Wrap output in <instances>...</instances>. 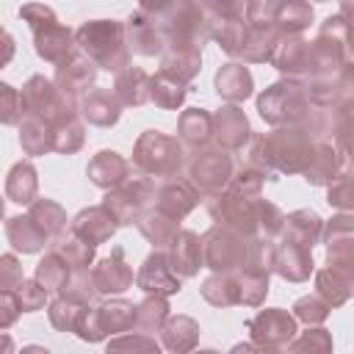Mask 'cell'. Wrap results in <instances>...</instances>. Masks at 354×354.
Returning a JSON list of instances; mask_svg holds the SVG:
<instances>
[{
	"label": "cell",
	"mask_w": 354,
	"mask_h": 354,
	"mask_svg": "<svg viewBox=\"0 0 354 354\" xmlns=\"http://www.w3.org/2000/svg\"><path fill=\"white\" fill-rule=\"evenodd\" d=\"M25 19H30V25L36 28L39 55H44L47 61H61V58L69 55V30L55 22L53 11H47L44 19H36V17H25Z\"/></svg>",
	"instance_id": "7a4b0ae2"
},
{
	"label": "cell",
	"mask_w": 354,
	"mask_h": 354,
	"mask_svg": "<svg viewBox=\"0 0 354 354\" xmlns=\"http://www.w3.org/2000/svg\"><path fill=\"white\" fill-rule=\"evenodd\" d=\"M277 11H279L282 28H288V30H299V28H304V25L313 19V8H310L307 3H301V0H288V3L279 6Z\"/></svg>",
	"instance_id": "83f0119b"
},
{
	"label": "cell",
	"mask_w": 354,
	"mask_h": 354,
	"mask_svg": "<svg viewBox=\"0 0 354 354\" xmlns=\"http://www.w3.org/2000/svg\"><path fill=\"white\" fill-rule=\"evenodd\" d=\"M329 202H335L340 207H348V180H340V185L329 188Z\"/></svg>",
	"instance_id": "f35d334b"
},
{
	"label": "cell",
	"mask_w": 354,
	"mask_h": 354,
	"mask_svg": "<svg viewBox=\"0 0 354 354\" xmlns=\"http://www.w3.org/2000/svg\"><path fill=\"white\" fill-rule=\"evenodd\" d=\"M75 232L86 241V243H100L113 232V216L108 207H91L83 210L75 218Z\"/></svg>",
	"instance_id": "52a82bcc"
},
{
	"label": "cell",
	"mask_w": 354,
	"mask_h": 354,
	"mask_svg": "<svg viewBox=\"0 0 354 354\" xmlns=\"http://www.w3.org/2000/svg\"><path fill=\"white\" fill-rule=\"evenodd\" d=\"M0 346H3V348H11V340H8V337H3V340H0Z\"/></svg>",
	"instance_id": "b9f144b4"
},
{
	"label": "cell",
	"mask_w": 354,
	"mask_h": 354,
	"mask_svg": "<svg viewBox=\"0 0 354 354\" xmlns=\"http://www.w3.org/2000/svg\"><path fill=\"white\" fill-rule=\"evenodd\" d=\"M108 348H158L152 340H138V337H127V340H113Z\"/></svg>",
	"instance_id": "ab89813d"
},
{
	"label": "cell",
	"mask_w": 354,
	"mask_h": 354,
	"mask_svg": "<svg viewBox=\"0 0 354 354\" xmlns=\"http://www.w3.org/2000/svg\"><path fill=\"white\" fill-rule=\"evenodd\" d=\"M11 55H14V41H11V36L0 28V66H3Z\"/></svg>",
	"instance_id": "60d3db41"
},
{
	"label": "cell",
	"mask_w": 354,
	"mask_h": 354,
	"mask_svg": "<svg viewBox=\"0 0 354 354\" xmlns=\"http://www.w3.org/2000/svg\"><path fill=\"white\" fill-rule=\"evenodd\" d=\"M94 279V290H102V293H116V290H124L133 279V271L127 268V263L122 260V249L113 252V257H105L100 263V268L91 274Z\"/></svg>",
	"instance_id": "5b68a950"
},
{
	"label": "cell",
	"mask_w": 354,
	"mask_h": 354,
	"mask_svg": "<svg viewBox=\"0 0 354 354\" xmlns=\"http://www.w3.org/2000/svg\"><path fill=\"white\" fill-rule=\"evenodd\" d=\"M44 299H47V288L41 285V282H19L17 285V301H19V310H25V313H33V310H39L41 304H44Z\"/></svg>",
	"instance_id": "4dcf8cb0"
},
{
	"label": "cell",
	"mask_w": 354,
	"mask_h": 354,
	"mask_svg": "<svg viewBox=\"0 0 354 354\" xmlns=\"http://www.w3.org/2000/svg\"><path fill=\"white\" fill-rule=\"evenodd\" d=\"M301 94L299 86H288V83H277L271 86L263 97H260V113L268 122H285L288 111H293V116H299L301 111Z\"/></svg>",
	"instance_id": "3957f363"
},
{
	"label": "cell",
	"mask_w": 354,
	"mask_h": 354,
	"mask_svg": "<svg viewBox=\"0 0 354 354\" xmlns=\"http://www.w3.org/2000/svg\"><path fill=\"white\" fill-rule=\"evenodd\" d=\"M199 254H202V241L194 232H180L174 238V257H171V268L180 274H194L199 266Z\"/></svg>",
	"instance_id": "8fae6325"
},
{
	"label": "cell",
	"mask_w": 354,
	"mask_h": 354,
	"mask_svg": "<svg viewBox=\"0 0 354 354\" xmlns=\"http://www.w3.org/2000/svg\"><path fill=\"white\" fill-rule=\"evenodd\" d=\"M326 313H329V304L321 301V296H304V299L296 301V315L304 318V321H310V324L313 321H324Z\"/></svg>",
	"instance_id": "1f68e13d"
},
{
	"label": "cell",
	"mask_w": 354,
	"mask_h": 354,
	"mask_svg": "<svg viewBox=\"0 0 354 354\" xmlns=\"http://www.w3.org/2000/svg\"><path fill=\"white\" fill-rule=\"evenodd\" d=\"M64 66H66V64H64ZM91 75H94V69H91V64H86V61H72L66 69H61V77H66V88L72 86V80H80V83L91 80Z\"/></svg>",
	"instance_id": "d590c367"
},
{
	"label": "cell",
	"mask_w": 354,
	"mask_h": 354,
	"mask_svg": "<svg viewBox=\"0 0 354 354\" xmlns=\"http://www.w3.org/2000/svg\"><path fill=\"white\" fill-rule=\"evenodd\" d=\"M124 169H127V163L116 152H100L88 166V177L97 185H113L124 177Z\"/></svg>",
	"instance_id": "4fadbf2b"
},
{
	"label": "cell",
	"mask_w": 354,
	"mask_h": 354,
	"mask_svg": "<svg viewBox=\"0 0 354 354\" xmlns=\"http://www.w3.org/2000/svg\"><path fill=\"white\" fill-rule=\"evenodd\" d=\"M274 266L279 268L282 277L288 279H304L313 268V260H310V249L307 246H299V243H288L279 249Z\"/></svg>",
	"instance_id": "30bf717a"
},
{
	"label": "cell",
	"mask_w": 354,
	"mask_h": 354,
	"mask_svg": "<svg viewBox=\"0 0 354 354\" xmlns=\"http://www.w3.org/2000/svg\"><path fill=\"white\" fill-rule=\"evenodd\" d=\"M183 94H185V91L180 88V83H177L174 77H169L166 72H160V75L152 80V97H155L158 105L174 108V105L183 102Z\"/></svg>",
	"instance_id": "4316f807"
},
{
	"label": "cell",
	"mask_w": 354,
	"mask_h": 354,
	"mask_svg": "<svg viewBox=\"0 0 354 354\" xmlns=\"http://www.w3.org/2000/svg\"><path fill=\"white\" fill-rule=\"evenodd\" d=\"M288 224V232H290V241L288 243H299V246H313L315 243V238H318V232H321V218L315 216V213H310V210H299V213H293L290 218H285Z\"/></svg>",
	"instance_id": "7c38bea8"
},
{
	"label": "cell",
	"mask_w": 354,
	"mask_h": 354,
	"mask_svg": "<svg viewBox=\"0 0 354 354\" xmlns=\"http://www.w3.org/2000/svg\"><path fill=\"white\" fill-rule=\"evenodd\" d=\"M8 194L14 196V202H30V196L36 194V171L30 163H17L8 174Z\"/></svg>",
	"instance_id": "ac0fdd59"
},
{
	"label": "cell",
	"mask_w": 354,
	"mask_h": 354,
	"mask_svg": "<svg viewBox=\"0 0 354 354\" xmlns=\"http://www.w3.org/2000/svg\"><path fill=\"white\" fill-rule=\"evenodd\" d=\"M180 133H183V138L191 141V144H205L207 136H210V116H207L205 111H199V108L183 113V119H180Z\"/></svg>",
	"instance_id": "d4e9b609"
},
{
	"label": "cell",
	"mask_w": 354,
	"mask_h": 354,
	"mask_svg": "<svg viewBox=\"0 0 354 354\" xmlns=\"http://www.w3.org/2000/svg\"><path fill=\"white\" fill-rule=\"evenodd\" d=\"M166 315H169V304H166L163 299H147V301H141L138 310H136V318H138V324H141L144 329L160 326Z\"/></svg>",
	"instance_id": "f546056e"
},
{
	"label": "cell",
	"mask_w": 354,
	"mask_h": 354,
	"mask_svg": "<svg viewBox=\"0 0 354 354\" xmlns=\"http://www.w3.org/2000/svg\"><path fill=\"white\" fill-rule=\"evenodd\" d=\"M19 105L22 100L17 97V91L6 83H0V122H14L19 116Z\"/></svg>",
	"instance_id": "836d02e7"
},
{
	"label": "cell",
	"mask_w": 354,
	"mask_h": 354,
	"mask_svg": "<svg viewBox=\"0 0 354 354\" xmlns=\"http://www.w3.org/2000/svg\"><path fill=\"white\" fill-rule=\"evenodd\" d=\"M274 64H277L279 69H301V64H310V44L301 41V39L277 44Z\"/></svg>",
	"instance_id": "7402d4cb"
},
{
	"label": "cell",
	"mask_w": 354,
	"mask_h": 354,
	"mask_svg": "<svg viewBox=\"0 0 354 354\" xmlns=\"http://www.w3.org/2000/svg\"><path fill=\"white\" fill-rule=\"evenodd\" d=\"M0 216H3V202H0Z\"/></svg>",
	"instance_id": "7bdbcfd3"
},
{
	"label": "cell",
	"mask_w": 354,
	"mask_h": 354,
	"mask_svg": "<svg viewBox=\"0 0 354 354\" xmlns=\"http://www.w3.org/2000/svg\"><path fill=\"white\" fill-rule=\"evenodd\" d=\"M169 260L163 257V254H152L147 263H144V268H141V274H138V285L144 288V290H160V293H177L180 290V279H174L171 274H169Z\"/></svg>",
	"instance_id": "ba28073f"
},
{
	"label": "cell",
	"mask_w": 354,
	"mask_h": 354,
	"mask_svg": "<svg viewBox=\"0 0 354 354\" xmlns=\"http://www.w3.org/2000/svg\"><path fill=\"white\" fill-rule=\"evenodd\" d=\"M30 218L36 221V227L44 232V235H53V232H61L66 227V218H64V210L55 205V202H39L33 205L30 210Z\"/></svg>",
	"instance_id": "cb8c5ba5"
},
{
	"label": "cell",
	"mask_w": 354,
	"mask_h": 354,
	"mask_svg": "<svg viewBox=\"0 0 354 354\" xmlns=\"http://www.w3.org/2000/svg\"><path fill=\"white\" fill-rule=\"evenodd\" d=\"M17 315H19V301H17V296L0 293V329L11 326V324L17 321Z\"/></svg>",
	"instance_id": "8d00e7d4"
},
{
	"label": "cell",
	"mask_w": 354,
	"mask_h": 354,
	"mask_svg": "<svg viewBox=\"0 0 354 354\" xmlns=\"http://www.w3.org/2000/svg\"><path fill=\"white\" fill-rule=\"evenodd\" d=\"M196 332H199L196 324H194L191 318L180 315V318H171V321H169L163 337H166V346H169V348L185 351V348H191V346L196 343Z\"/></svg>",
	"instance_id": "ffe728a7"
},
{
	"label": "cell",
	"mask_w": 354,
	"mask_h": 354,
	"mask_svg": "<svg viewBox=\"0 0 354 354\" xmlns=\"http://www.w3.org/2000/svg\"><path fill=\"white\" fill-rule=\"evenodd\" d=\"M8 238L14 241L17 249L22 252H36L44 241V232L33 224V218H11L8 224Z\"/></svg>",
	"instance_id": "d6986e66"
},
{
	"label": "cell",
	"mask_w": 354,
	"mask_h": 354,
	"mask_svg": "<svg viewBox=\"0 0 354 354\" xmlns=\"http://www.w3.org/2000/svg\"><path fill=\"white\" fill-rule=\"evenodd\" d=\"M83 315H86V310H80V301L72 299V296H69V299H58V301H53V307H50V318H53V324H55L58 329H72V332H77Z\"/></svg>",
	"instance_id": "44dd1931"
},
{
	"label": "cell",
	"mask_w": 354,
	"mask_h": 354,
	"mask_svg": "<svg viewBox=\"0 0 354 354\" xmlns=\"http://www.w3.org/2000/svg\"><path fill=\"white\" fill-rule=\"evenodd\" d=\"M216 122H218V138L227 144V147H241V141L246 138V119H243V113L238 111V108H224L218 116H216Z\"/></svg>",
	"instance_id": "2e32d148"
},
{
	"label": "cell",
	"mask_w": 354,
	"mask_h": 354,
	"mask_svg": "<svg viewBox=\"0 0 354 354\" xmlns=\"http://www.w3.org/2000/svg\"><path fill=\"white\" fill-rule=\"evenodd\" d=\"M69 263L61 257V254H50L39 263V282L47 288V290H55V288H66V279H69Z\"/></svg>",
	"instance_id": "603a6c76"
},
{
	"label": "cell",
	"mask_w": 354,
	"mask_h": 354,
	"mask_svg": "<svg viewBox=\"0 0 354 354\" xmlns=\"http://www.w3.org/2000/svg\"><path fill=\"white\" fill-rule=\"evenodd\" d=\"M301 346H310V348H324V351H326V348L332 346V340L326 337V332H324V329H313V332H310L304 340H296V343H293V348H301Z\"/></svg>",
	"instance_id": "74e56055"
},
{
	"label": "cell",
	"mask_w": 354,
	"mask_h": 354,
	"mask_svg": "<svg viewBox=\"0 0 354 354\" xmlns=\"http://www.w3.org/2000/svg\"><path fill=\"white\" fill-rule=\"evenodd\" d=\"M191 174L202 188H218L230 174V160L224 152H207V155L196 158Z\"/></svg>",
	"instance_id": "9c48e42d"
},
{
	"label": "cell",
	"mask_w": 354,
	"mask_h": 354,
	"mask_svg": "<svg viewBox=\"0 0 354 354\" xmlns=\"http://www.w3.org/2000/svg\"><path fill=\"white\" fill-rule=\"evenodd\" d=\"M171 144H177V141H171V138H166V136H160V133H147V136L138 138L136 160H138L147 171L166 174V171H171V169L180 166V152H166V155H163V149H169Z\"/></svg>",
	"instance_id": "6da1fadb"
},
{
	"label": "cell",
	"mask_w": 354,
	"mask_h": 354,
	"mask_svg": "<svg viewBox=\"0 0 354 354\" xmlns=\"http://www.w3.org/2000/svg\"><path fill=\"white\" fill-rule=\"evenodd\" d=\"M64 260L72 263V266H88L91 260V246L86 241H72L66 249H64Z\"/></svg>",
	"instance_id": "e575fe53"
},
{
	"label": "cell",
	"mask_w": 354,
	"mask_h": 354,
	"mask_svg": "<svg viewBox=\"0 0 354 354\" xmlns=\"http://www.w3.org/2000/svg\"><path fill=\"white\" fill-rule=\"evenodd\" d=\"M19 282H22V268H19L17 257L3 254L0 257V290H11Z\"/></svg>",
	"instance_id": "d6a6232c"
},
{
	"label": "cell",
	"mask_w": 354,
	"mask_h": 354,
	"mask_svg": "<svg viewBox=\"0 0 354 354\" xmlns=\"http://www.w3.org/2000/svg\"><path fill=\"white\" fill-rule=\"evenodd\" d=\"M22 102L30 108V111H50L47 116H53V108L58 102V94L53 88V83H47L44 77H30V83L25 86L22 91Z\"/></svg>",
	"instance_id": "9a60e30c"
},
{
	"label": "cell",
	"mask_w": 354,
	"mask_h": 354,
	"mask_svg": "<svg viewBox=\"0 0 354 354\" xmlns=\"http://www.w3.org/2000/svg\"><path fill=\"white\" fill-rule=\"evenodd\" d=\"M116 94L124 105H141L147 100V75L141 69H127L116 80Z\"/></svg>",
	"instance_id": "e0dca14e"
},
{
	"label": "cell",
	"mask_w": 354,
	"mask_h": 354,
	"mask_svg": "<svg viewBox=\"0 0 354 354\" xmlns=\"http://www.w3.org/2000/svg\"><path fill=\"white\" fill-rule=\"evenodd\" d=\"M83 108H86L88 122H94V124H111V122H116V116H119L113 100H111L105 91H94V94H88Z\"/></svg>",
	"instance_id": "484cf974"
},
{
	"label": "cell",
	"mask_w": 354,
	"mask_h": 354,
	"mask_svg": "<svg viewBox=\"0 0 354 354\" xmlns=\"http://www.w3.org/2000/svg\"><path fill=\"white\" fill-rule=\"evenodd\" d=\"M216 86H218V94H224L227 100H243L249 91H252V77L243 66H227L218 72L216 77Z\"/></svg>",
	"instance_id": "5bb4252c"
},
{
	"label": "cell",
	"mask_w": 354,
	"mask_h": 354,
	"mask_svg": "<svg viewBox=\"0 0 354 354\" xmlns=\"http://www.w3.org/2000/svg\"><path fill=\"white\" fill-rule=\"evenodd\" d=\"M47 133H50V130H47V124H44L41 119H36V116L28 119L25 127H22V136H19V138H22V147H25L30 155H33V152H41V149H47V147H53V141L47 138Z\"/></svg>",
	"instance_id": "f1b7e54d"
},
{
	"label": "cell",
	"mask_w": 354,
	"mask_h": 354,
	"mask_svg": "<svg viewBox=\"0 0 354 354\" xmlns=\"http://www.w3.org/2000/svg\"><path fill=\"white\" fill-rule=\"evenodd\" d=\"M77 41L100 58V53L111 44V47H122V28L116 22H88L77 30Z\"/></svg>",
	"instance_id": "8992f818"
},
{
	"label": "cell",
	"mask_w": 354,
	"mask_h": 354,
	"mask_svg": "<svg viewBox=\"0 0 354 354\" xmlns=\"http://www.w3.org/2000/svg\"><path fill=\"white\" fill-rule=\"evenodd\" d=\"M296 324L285 310H266L252 321V335L263 346H282L293 337Z\"/></svg>",
	"instance_id": "277c9868"
}]
</instances>
